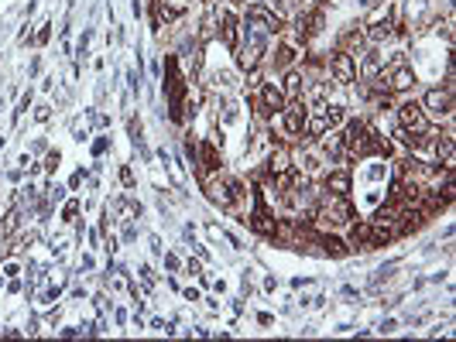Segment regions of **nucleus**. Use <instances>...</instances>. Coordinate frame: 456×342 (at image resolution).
<instances>
[{"mask_svg": "<svg viewBox=\"0 0 456 342\" xmlns=\"http://www.w3.org/2000/svg\"><path fill=\"white\" fill-rule=\"evenodd\" d=\"M326 192H333V195H350V171L347 168L330 171V175H326Z\"/></svg>", "mask_w": 456, "mask_h": 342, "instance_id": "nucleus-13", "label": "nucleus"}, {"mask_svg": "<svg viewBox=\"0 0 456 342\" xmlns=\"http://www.w3.org/2000/svg\"><path fill=\"white\" fill-rule=\"evenodd\" d=\"M305 120H309V110H305V103L302 99H288L285 103V110H281V127L288 137H302L305 133ZM305 140V137H302Z\"/></svg>", "mask_w": 456, "mask_h": 342, "instance_id": "nucleus-5", "label": "nucleus"}, {"mask_svg": "<svg viewBox=\"0 0 456 342\" xmlns=\"http://www.w3.org/2000/svg\"><path fill=\"white\" fill-rule=\"evenodd\" d=\"M398 123H401V131L418 133V137L429 133V114L422 110V103H416V99H408V103L398 106Z\"/></svg>", "mask_w": 456, "mask_h": 342, "instance_id": "nucleus-4", "label": "nucleus"}, {"mask_svg": "<svg viewBox=\"0 0 456 342\" xmlns=\"http://www.w3.org/2000/svg\"><path fill=\"white\" fill-rule=\"evenodd\" d=\"M354 219V206L347 202V195H330L322 206L316 209V223L319 226H333V229H343L350 226Z\"/></svg>", "mask_w": 456, "mask_h": 342, "instance_id": "nucleus-2", "label": "nucleus"}, {"mask_svg": "<svg viewBox=\"0 0 456 342\" xmlns=\"http://www.w3.org/2000/svg\"><path fill=\"white\" fill-rule=\"evenodd\" d=\"M285 93H281V86H275V82H264L261 86V96H254V106H258L261 116H271V114H281L285 110Z\"/></svg>", "mask_w": 456, "mask_h": 342, "instance_id": "nucleus-6", "label": "nucleus"}, {"mask_svg": "<svg viewBox=\"0 0 456 342\" xmlns=\"http://www.w3.org/2000/svg\"><path fill=\"white\" fill-rule=\"evenodd\" d=\"M425 106H429V114L446 116L453 110V99H450V93H443V89H433V93H425Z\"/></svg>", "mask_w": 456, "mask_h": 342, "instance_id": "nucleus-12", "label": "nucleus"}, {"mask_svg": "<svg viewBox=\"0 0 456 342\" xmlns=\"http://www.w3.org/2000/svg\"><path fill=\"white\" fill-rule=\"evenodd\" d=\"M151 7H155V28L161 24H172V21H179V7H172L168 0H151Z\"/></svg>", "mask_w": 456, "mask_h": 342, "instance_id": "nucleus-14", "label": "nucleus"}, {"mask_svg": "<svg viewBox=\"0 0 456 342\" xmlns=\"http://www.w3.org/2000/svg\"><path fill=\"white\" fill-rule=\"evenodd\" d=\"M213 199H217L223 209H234L240 199H244V185H240L237 178H223V182H213Z\"/></svg>", "mask_w": 456, "mask_h": 342, "instance_id": "nucleus-7", "label": "nucleus"}, {"mask_svg": "<svg viewBox=\"0 0 456 342\" xmlns=\"http://www.w3.org/2000/svg\"><path fill=\"white\" fill-rule=\"evenodd\" d=\"M288 151L285 148H278V151H271V158H268V171L275 175V178H281V175H288Z\"/></svg>", "mask_w": 456, "mask_h": 342, "instance_id": "nucleus-17", "label": "nucleus"}, {"mask_svg": "<svg viewBox=\"0 0 456 342\" xmlns=\"http://www.w3.org/2000/svg\"><path fill=\"white\" fill-rule=\"evenodd\" d=\"M330 72H333L337 82L350 86V82L357 79V62H354V55H347V52H333V55H330Z\"/></svg>", "mask_w": 456, "mask_h": 342, "instance_id": "nucleus-8", "label": "nucleus"}, {"mask_svg": "<svg viewBox=\"0 0 456 342\" xmlns=\"http://www.w3.org/2000/svg\"><path fill=\"white\" fill-rule=\"evenodd\" d=\"M199 154H202V168H206V171H219V154H217V148H213L210 140L199 148Z\"/></svg>", "mask_w": 456, "mask_h": 342, "instance_id": "nucleus-19", "label": "nucleus"}, {"mask_svg": "<svg viewBox=\"0 0 456 342\" xmlns=\"http://www.w3.org/2000/svg\"><path fill=\"white\" fill-rule=\"evenodd\" d=\"M343 137V151L350 158H371V154H391V144L381 137L377 131H371L364 120H350L347 131L340 133Z\"/></svg>", "mask_w": 456, "mask_h": 342, "instance_id": "nucleus-1", "label": "nucleus"}, {"mask_svg": "<svg viewBox=\"0 0 456 342\" xmlns=\"http://www.w3.org/2000/svg\"><path fill=\"white\" fill-rule=\"evenodd\" d=\"M319 243L326 247V253H333V257H343V253H347V247L340 243L337 236H319Z\"/></svg>", "mask_w": 456, "mask_h": 342, "instance_id": "nucleus-21", "label": "nucleus"}, {"mask_svg": "<svg viewBox=\"0 0 456 342\" xmlns=\"http://www.w3.org/2000/svg\"><path fill=\"white\" fill-rule=\"evenodd\" d=\"M395 233L388 226H377V223H357V226L350 229V240H354V247H360V250H374V247H384L388 240H391Z\"/></svg>", "mask_w": 456, "mask_h": 342, "instance_id": "nucleus-3", "label": "nucleus"}, {"mask_svg": "<svg viewBox=\"0 0 456 342\" xmlns=\"http://www.w3.org/2000/svg\"><path fill=\"white\" fill-rule=\"evenodd\" d=\"M240 21H237V14H234V11H230V7H223V11H219V35H223V41H227V48H230V52H234V48H237L240 45Z\"/></svg>", "mask_w": 456, "mask_h": 342, "instance_id": "nucleus-9", "label": "nucleus"}, {"mask_svg": "<svg viewBox=\"0 0 456 342\" xmlns=\"http://www.w3.org/2000/svg\"><path fill=\"white\" fill-rule=\"evenodd\" d=\"M360 48H364V35L360 31H347L343 41H340V52H347V55H357Z\"/></svg>", "mask_w": 456, "mask_h": 342, "instance_id": "nucleus-18", "label": "nucleus"}, {"mask_svg": "<svg viewBox=\"0 0 456 342\" xmlns=\"http://www.w3.org/2000/svg\"><path fill=\"white\" fill-rule=\"evenodd\" d=\"M436 158L443 161V168H446V171L453 168V131H446L436 140Z\"/></svg>", "mask_w": 456, "mask_h": 342, "instance_id": "nucleus-16", "label": "nucleus"}, {"mask_svg": "<svg viewBox=\"0 0 456 342\" xmlns=\"http://www.w3.org/2000/svg\"><path fill=\"white\" fill-rule=\"evenodd\" d=\"M247 21H254V24H261L264 31H281V18H278L275 11L261 7V4H254V7H247Z\"/></svg>", "mask_w": 456, "mask_h": 342, "instance_id": "nucleus-10", "label": "nucleus"}, {"mask_svg": "<svg viewBox=\"0 0 456 342\" xmlns=\"http://www.w3.org/2000/svg\"><path fill=\"white\" fill-rule=\"evenodd\" d=\"M76 209H80V206H76V202H69V206H65V212H62V216H65V219H72V216H76Z\"/></svg>", "mask_w": 456, "mask_h": 342, "instance_id": "nucleus-23", "label": "nucleus"}, {"mask_svg": "<svg viewBox=\"0 0 456 342\" xmlns=\"http://www.w3.org/2000/svg\"><path fill=\"white\" fill-rule=\"evenodd\" d=\"M292 62H295V48H292V45H281L275 55V69H288Z\"/></svg>", "mask_w": 456, "mask_h": 342, "instance_id": "nucleus-20", "label": "nucleus"}, {"mask_svg": "<svg viewBox=\"0 0 456 342\" xmlns=\"http://www.w3.org/2000/svg\"><path fill=\"white\" fill-rule=\"evenodd\" d=\"M377 72H381V62H377V55H367V58H364V76L377 79Z\"/></svg>", "mask_w": 456, "mask_h": 342, "instance_id": "nucleus-22", "label": "nucleus"}, {"mask_svg": "<svg viewBox=\"0 0 456 342\" xmlns=\"http://www.w3.org/2000/svg\"><path fill=\"white\" fill-rule=\"evenodd\" d=\"M281 93H285V99H302V93H305V76L292 69V72L285 76V86H281Z\"/></svg>", "mask_w": 456, "mask_h": 342, "instance_id": "nucleus-15", "label": "nucleus"}, {"mask_svg": "<svg viewBox=\"0 0 456 342\" xmlns=\"http://www.w3.org/2000/svg\"><path fill=\"white\" fill-rule=\"evenodd\" d=\"M388 86H391V89H398V93L412 89V86H416V72H412V65H398V69H391Z\"/></svg>", "mask_w": 456, "mask_h": 342, "instance_id": "nucleus-11", "label": "nucleus"}]
</instances>
